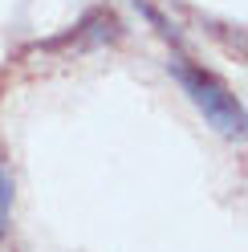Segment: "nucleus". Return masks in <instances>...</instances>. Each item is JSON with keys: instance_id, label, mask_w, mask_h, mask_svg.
<instances>
[{"instance_id": "nucleus-1", "label": "nucleus", "mask_w": 248, "mask_h": 252, "mask_svg": "<svg viewBox=\"0 0 248 252\" xmlns=\"http://www.w3.org/2000/svg\"><path fill=\"white\" fill-rule=\"evenodd\" d=\"M175 77L187 86L191 102L204 110V114L220 126L224 134H244V110H240V102L232 98V94H224L208 73H199V69H191V65H183V61H175Z\"/></svg>"}]
</instances>
